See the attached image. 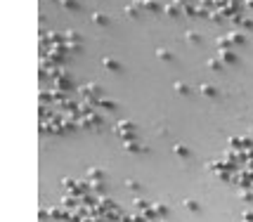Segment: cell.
I'll return each mask as SVG.
<instances>
[{
  "label": "cell",
  "mask_w": 253,
  "mask_h": 222,
  "mask_svg": "<svg viewBox=\"0 0 253 222\" xmlns=\"http://www.w3.org/2000/svg\"><path fill=\"white\" fill-rule=\"evenodd\" d=\"M222 59H225L227 64H232V62H237V57L232 55V52H222Z\"/></svg>",
  "instance_id": "8"
},
{
  "label": "cell",
  "mask_w": 253,
  "mask_h": 222,
  "mask_svg": "<svg viewBox=\"0 0 253 222\" xmlns=\"http://www.w3.org/2000/svg\"><path fill=\"white\" fill-rule=\"evenodd\" d=\"M185 206H187L189 211H199V203L194 199H187V201H185Z\"/></svg>",
  "instance_id": "6"
},
{
  "label": "cell",
  "mask_w": 253,
  "mask_h": 222,
  "mask_svg": "<svg viewBox=\"0 0 253 222\" xmlns=\"http://www.w3.org/2000/svg\"><path fill=\"white\" fill-rule=\"evenodd\" d=\"M104 67L111 69V71H119V69H121V64H119V62H114V59H104Z\"/></svg>",
  "instance_id": "3"
},
{
  "label": "cell",
  "mask_w": 253,
  "mask_h": 222,
  "mask_svg": "<svg viewBox=\"0 0 253 222\" xmlns=\"http://www.w3.org/2000/svg\"><path fill=\"white\" fill-rule=\"evenodd\" d=\"M187 40L189 43H199V36L197 34H187Z\"/></svg>",
  "instance_id": "10"
},
{
  "label": "cell",
  "mask_w": 253,
  "mask_h": 222,
  "mask_svg": "<svg viewBox=\"0 0 253 222\" xmlns=\"http://www.w3.org/2000/svg\"><path fill=\"white\" fill-rule=\"evenodd\" d=\"M209 67H211V69H222V64L218 62V59H211V62H209Z\"/></svg>",
  "instance_id": "9"
},
{
  "label": "cell",
  "mask_w": 253,
  "mask_h": 222,
  "mask_svg": "<svg viewBox=\"0 0 253 222\" xmlns=\"http://www.w3.org/2000/svg\"><path fill=\"white\" fill-rule=\"evenodd\" d=\"M175 90H177V92H180V95H189L187 83H175Z\"/></svg>",
  "instance_id": "5"
},
{
  "label": "cell",
  "mask_w": 253,
  "mask_h": 222,
  "mask_svg": "<svg viewBox=\"0 0 253 222\" xmlns=\"http://www.w3.org/2000/svg\"><path fill=\"white\" fill-rule=\"evenodd\" d=\"M102 107H104V109H114V102H107V100H104V102H102Z\"/></svg>",
  "instance_id": "11"
},
{
  "label": "cell",
  "mask_w": 253,
  "mask_h": 222,
  "mask_svg": "<svg viewBox=\"0 0 253 222\" xmlns=\"http://www.w3.org/2000/svg\"><path fill=\"white\" fill-rule=\"evenodd\" d=\"M173 151H175V154H180V156H189V149L185 145H175V147H173Z\"/></svg>",
  "instance_id": "2"
},
{
  "label": "cell",
  "mask_w": 253,
  "mask_h": 222,
  "mask_svg": "<svg viewBox=\"0 0 253 222\" xmlns=\"http://www.w3.org/2000/svg\"><path fill=\"white\" fill-rule=\"evenodd\" d=\"M92 22H95V24H102V26H104V24L109 22V19H107V14H99V12H97V14L92 17Z\"/></svg>",
  "instance_id": "4"
},
{
  "label": "cell",
  "mask_w": 253,
  "mask_h": 222,
  "mask_svg": "<svg viewBox=\"0 0 253 222\" xmlns=\"http://www.w3.org/2000/svg\"><path fill=\"white\" fill-rule=\"evenodd\" d=\"M156 55H159V59H166V62L170 59V52H168V50H156Z\"/></svg>",
  "instance_id": "7"
},
{
  "label": "cell",
  "mask_w": 253,
  "mask_h": 222,
  "mask_svg": "<svg viewBox=\"0 0 253 222\" xmlns=\"http://www.w3.org/2000/svg\"><path fill=\"white\" fill-rule=\"evenodd\" d=\"M201 95H204V97H215L218 90L213 88V85H209V83H204V85H201Z\"/></svg>",
  "instance_id": "1"
}]
</instances>
